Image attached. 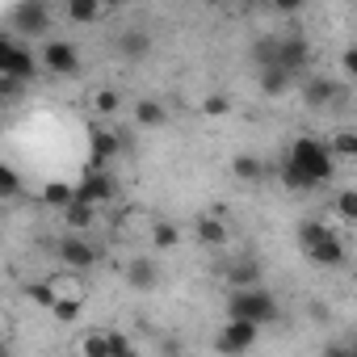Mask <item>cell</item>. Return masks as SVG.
Segmentation results:
<instances>
[{
    "label": "cell",
    "mask_w": 357,
    "mask_h": 357,
    "mask_svg": "<svg viewBox=\"0 0 357 357\" xmlns=\"http://www.w3.org/2000/svg\"><path fill=\"white\" fill-rule=\"evenodd\" d=\"M286 164L298 168L311 185H328V181H332V172H336V155H332V147L319 143V139H311V135H303V139L290 143Z\"/></svg>",
    "instance_id": "6da1fadb"
},
{
    "label": "cell",
    "mask_w": 357,
    "mask_h": 357,
    "mask_svg": "<svg viewBox=\"0 0 357 357\" xmlns=\"http://www.w3.org/2000/svg\"><path fill=\"white\" fill-rule=\"evenodd\" d=\"M227 319H248V324H273L278 319V298L269 294V290H261V286H252V290H231V298H227Z\"/></svg>",
    "instance_id": "7a4b0ae2"
},
{
    "label": "cell",
    "mask_w": 357,
    "mask_h": 357,
    "mask_svg": "<svg viewBox=\"0 0 357 357\" xmlns=\"http://www.w3.org/2000/svg\"><path fill=\"white\" fill-rule=\"evenodd\" d=\"M34 72H38V68H34V51H30L22 38H13V34L0 38V76L30 84V80H34Z\"/></svg>",
    "instance_id": "3957f363"
},
{
    "label": "cell",
    "mask_w": 357,
    "mask_h": 357,
    "mask_svg": "<svg viewBox=\"0 0 357 357\" xmlns=\"http://www.w3.org/2000/svg\"><path fill=\"white\" fill-rule=\"evenodd\" d=\"M118 198V185H114V176L105 172V168H97V164H89V172L76 181V202H84V206H93V211H101L105 202H114Z\"/></svg>",
    "instance_id": "277c9868"
},
{
    "label": "cell",
    "mask_w": 357,
    "mask_h": 357,
    "mask_svg": "<svg viewBox=\"0 0 357 357\" xmlns=\"http://www.w3.org/2000/svg\"><path fill=\"white\" fill-rule=\"evenodd\" d=\"M38 68H47L51 76H76V72H80V51H76V43H68V38L43 43Z\"/></svg>",
    "instance_id": "5b68a950"
},
{
    "label": "cell",
    "mask_w": 357,
    "mask_h": 357,
    "mask_svg": "<svg viewBox=\"0 0 357 357\" xmlns=\"http://www.w3.org/2000/svg\"><path fill=\"white\" fill-rule=\"evenodd\" d=\"M257 324H248V319H227L223 328H219V336H215V349L223 353V357H240V353H248L252 344H257Z\"/></svg>",
    "instance_id": "8992f818"
},
{
    "label": "cell",
    "mask_w": 357,
    "mask_h": 357,
    "mask_svg": "<svg viewBox=\"0 0 357 357\" xmlns=\"http://www.w3.org/2000/svg\"><path fill=\"white\" fill-rule=\"evenodd\" d=\"M97 257H101V252H97L84 236H76V231H68V236L59 240V261L68 265V273H84V269H93Z\"/></svg>",
    "instance_id": "52a82bcc"
},
{
    "label": "cell",
    "mask_w": 357,
    "mask_h": 357,
    "mask_svg": "<svg viewBox=\"0 0 357 357\" xmlns=\"http://www.w3.org/2000/svg\"><path fill=\"white\" fill-rule=\"evenodd\" d=\"M307 63H311V47H307V38H303V34H278V72L298 76Z\"/></svg>",
    "instance_id": "ba28073f"
},
{
    "label": "cell",
    "mask_w": 357,
    "mask_h": 357,
    "mask_svg": "<svg viewBox=\"0 0 357 357\" xmlns=\"http://www.w3.org/2000/svg\"><path fill=\"white\" fill-rule=\"evenodd\" d=\"M9 22H13L22 34H47L51 9L43 5V0H34V5H17V9H9Z\"/></svg>",
    "instance_id": "9c48e42d"
},
{
    "label": "cell",
    "mask_w": 357,
    "mask_h": 357,
    "mask_svg": "<svg viewBox=\"0 0 357 357\" xmlns=\"http://www.w3.org/2000/svg\"><path fill=\"white\" fill-rule=\"evenodd\" d=\"M340 93H344V89H340L332 76H307V80H303V105H311V109L332 105Z\"/></svg>",
    "instance_id": "30bf717a"
},
{
    "label": "cell",
    "mask_w": 357,
    "mask_h": 357,
    "mask_svg": "<svg viewBox=\"0 0 357 357\" xmlns=\"http://www.w3.org/2000/svg\"><path fill=\"white\" fill-rule=\"evenodd\" d=\"M194 236H198L206 248H223V244L231 240V227H227V219H219V215H198Z\"/></svg>",
    "instance_id": "8fae6325"
},
{
    "label": "cell",
    "mask_w": 357,
    "mask_h": 357,
    "mask_svg": "<svg viewBox=\"0 0 357 357\" xmlns=\"http://www.w3.org/2000/svg\"><path fill=\"white\" fill-rule=\"evenodd\" d=\"M89 151H93V164L105 168V164L122 151V135H118V130H93V135H89Z\"/></svg>",
    "instance_id": "7c38bea8"
},
{
    "label": "cell",
    "mask_w": 357,
    "mask_h": 357,
    "mask_svg": "<svg viewBox=\"0 0 357 357\" xmlns=\"http://www.w3.org/2000/svg\"><path fill=\"white\" fill-rule=\"evenodd\" d=\"M135 126H143V130L168 126V105H160L155 97H139L135 101Z\"/></svg>",
    "instance_id": "4fadbf2b"
},
{
    "label": "cell",
    "mask_w": 357,
    "mask_h": 357,
    "mask_svg": "<svg viewBox=\"0 0 357 357\" xmlns=\"http://www.w3.org/2000/svg\"><path fill=\"white\" fill-rule=\"evenodd\" d=\"M151 51V34L147 30H122L118 34V55L122 59H143Z\"/></svg>",
    "instance_id": "5bb4252c"
},
{
    "label": "cell",
    "mask_w": 357,
    "mask_h": 357,
    "mask_svg": "<svg viewBox=\"0 0 357 357\" xmlns=\"http://www.w3.org/2000/svg\"><path fill=\"white\" fill-rule=\"evenodd\" d=\"M336 236V227H328L324 219H303L298 223V248L303 252H311L315 244H324V240H332Z\"/></svg>",
    "instance_id": "9a60e30c"
},
{
    "label": "cell",
    "mask_w": 357,
    "mask_h": 357,
    "mask_svg": "<svg viewBox=\"0 0 357 357\" xmlns=\"http://www.w3.org/2000/svg\"><path fill=\"white\" fill-rule=\"evenodd\" d=\"M307 261H315V265H324V269H336V265H344V244H340V236H332V240L315 244V248L307 252Z\"/></svg>",
    "instance_id": "2e32d148"
},
{
    "label": "cell",
    "mask_w": 357,
    "mask_h": 357,
    "mask_svg": "<svg viewBox=\"0 0 357 357\" xmlns=\"http://www.w3.org/2000/svg\"><path fill=\"white\" fill-rule=\"evenodd\" d=\"M155 261H147V257H135L130 265H126V282L135 286V290H151L155 286Z\"/></svg>",
    "instance_id": "e0dca14e"
},
{
    "label": "cell",
    "mask_w": 357,
    "mask_h": 357,
    "mask_svg": "<svg viewBox=\"0 0 357 357\" xmlns=\"http://www.w3.org/2000/svg\"><path fill=\"white\" fill-rule=\"evenodd\" d=\"M43 202H47L51 211H68V206L76 202V185H68V181H47V185H43Z\"/></svg>",
    "instance_id": "ac0fdd59"
},
{
    "label": "cell",
    "mask_w": 357,
    "mask_h": 357,
    "mask_svg": "<svg viewBox=\"0 0 357 357\" xmlns=\"http://www.w3.org/2000/svg\"><path fill=\"white\" fill-rule=\"evenodd\" d=\"M101 5L97 0H68V22H76V26H93V22H101Z\"/></svg>",
    "instance_id": "d6986e66"
},
{
    "label": "cell",
    "mask_w": 357,
    "mask_h": 357,
    "mask_svg": "<svg viewBox=\"0 0 357 357\" xmlns=\"http://www.w3.org/2000/svg\"><path fill=\"white\" fill-rule=\"evenodd\" d=\"M231 172L240 176V181H261V176L269 172V164H265L261 155H236V160H231Z\"/></svg>",
    "instance_id": "ffe728a7"
},
{
    "label": "cell",
    "mask_w": 357,
    "mask_h": 357,
    "mask_svg": "<svg viewBox=\"0 0 357 357\" xmlns=\"http://www.w3.org/2000/svg\"><path fill=\"white\" fill-rule=\"evenodd\" d=\"M93 219H97V211H93V206H84V202H72V206L63 211V223H68V231H76V236H80V231H89V227H93Z\"/></svg>",
    "instance_id": "44dd1931"
},
{
    "label": "cell",
    "mask_w": 357,
    "mask_h": 357,
    "mask_svg": "<svg viewBox=\"0 0 357 357\" xmlns=\"http://www.w3.org/2000/svg\"><path fill=\"white\" fill-rule=\"evenodd\" d=\"M257 278H261V269H257L252 261H236V265H227V282H231L236 290H252Z\"/></svg>",
    "instance_id": "7402d4cb"
},
{
    "label": "cell",
    "mask_w": 357,
    "mask_h": 357,
    "mask_svg": "<svg viewBox=\"0 0 357 357\" xmlns=\"http://www.w3.org/2000/svg\"><path fill=\"white\" fill-rule=\"evenodd\" d=\"M80 353H84V357H114V328H105V332H89Z\"/></svg>",
    "instance_id": "603a6c76"
},
{
    "label": "cell",
    "mask_w": 357,
    "mask_h": 357,
    "mask_svg": "<svg viewBox=\"0 0 357 357\" xmlns=\"http://www.w3.org/2000/svg\"><path fill=\"white\" fill-rule=\"evenodd\" d=\"M26 294H30V303H34V307H43V311H55V307H59V294H55L51 278H47V282H34Z\"/></svg>",
    "instance_id": "cb8c5ba5"
},
{
    "label": "cell",
    "mask_w": 357,
    "mask_h": 357,
    "mask_svg": "<svg viewBox=\"0 0 357 357\" xmlns=\"http://www.w3.org/2000/svg\"><path fill=\"white\" fill-rule=\"evenodd\" d=\"M328 147H332L336 160H357V130H336Z\"/></svg>",
    "instance_id": "d4e9b609"
},
{
    "label": "cell",
    "mask_w": 357,
    "mask_h": 357,
    "mask_svg": "<svg viewBox=\"0 0 357 357\" xmlns=\"http://www.w3.org/2000/svg\"><path fill=\"white\" fill-rule=\"evenodd\" d=\"M278 176H282V185H286V190H294V194H311V190H315L307 176H303L298 168H290V164H282V168H278Z\"/></svg>",
    "instance_id": "484cf974"
},
{
    "label": "cell",
    "mask_w": 357,
    "mask_h": 357,
    "mask_svg": "<svg viewBox=\"0 0 357 357\" xmlns=\"http://www.w3.org/2000/svg\"><path fill=\"white\" fill-rule=\"evenodd\" d=\"M290 72H278V68H269V72H261V89L269 93V97H278V93H286L290 89Z\"/></svg>",
    "instance_id": "4316f807"
},
{
    "label": "cell",
    "mask_w": 357,
    "mask_h": 357,
    "mask_svg": "<svg viewBox=\"0 0 357 357\" xmlns=\"http://www.w3.org/2000/svg\"><path fill=\"white\" fill-rule=\"evenodd\" d=\"M336 215L344 223H357V190H336Z\"/></svg>",
    "instance_id": "83f0119b"
},
{
    "label": "cell",
    "mask_w": 357,
    "mask_h": 357,
    "mask_svg": "<svg viewBox=\"0 0 357 357\" xmlns=\"http://www.w3.org/2000/svg\"><path fill=\"white\" fill-rule=\"evenodd\" d=\"M0 194H5V202H13L17 194H22V176H17V168H0Z\"/></svg>",
    "instance_id": "f1b7e54d"
},
{
    "label": "cell",
    "mask_w": 357,
    "mask_h": 357,
    "mask_svg": "<svg viewBox=\"0 0 357 357\" xmlns=\"http://www.w3.org/2000/svg\"><path fill=\"white\" fill-rule=\"evenodd\" d=\"M151 240H155V248H172L176 240H181V227H176V223H155Z\"/></svg>",
    "instance_id": "f546056e"
},
{
    "label": "cell",
    "mask_w": 357,
    "mask_h": 357,
    "mask_svg": "<svg viewBox=\"0 0 357 357\" xmlns=\"http://www.w3.org/2000/svg\"><path fill=\"white\" fill-rule=\"evenodd\" d=\"M93 105H97V114H114V109L122 105V97H118L114 89H97V93H93Z\"/></svg>",
    "instance_id": "4dcf8cb0"
},
{
    "label": "cell",
    "mask_w": 357,
    "mask_h": 357,
    "mask_svg": "<svg viewBox=\"0 0 357 357\" xmlns=\"http://www.w3.org/2000/svg\"><path fill=\"white\" fill-rule=\"evenodd\" d=\"M227 109H231V101H227L223 93H215V97H206V101H202V114H211V118H223Z\"/></svg>",
    "instance_id": "1f68e13d"
},
{
    "label": "cell",
    "mask_w": 357,
    "mask_h": 357,
    "mask_svg": "<svg viewBox=\"0 0 357 357\" xmlns=\"http://www.w3.org/2000/svg\"><path fill=\"white\" fill-rule=\"evenodd\" d=\"M51 315H55V319H63V324H72V319L80 315V298H68V303H59Z\"/></svg>",
    "instance_id": "d6a6232c"
},
{
    "label": "cell",
    "mask_w": 357,
    "mask_h": 357,
    "mask_svg": "<svg viewBox=\"0 0 357 357\" xmlns=\"http://www.w3.org/2000/svg\"><path fill=\"white\" fill-rule=\"evenodd\" d=\"M114 357H143V353L126 340V332H114Z\"/></svg>",
    "instance_id": "836d02e7"
},
{
    "label": "cell",
    "mask_w": 357,
    "mask_h": 357,
    "mask_svg": "<svg viewBox=\"0 0 357 357\" xmlns=\"http://www.w3.org/2000/svg\"><path fill=\"white\" fill-rule=\"evenodd\" d=\"M340 72H344L349 80H357V47H344V55H340Z\"/></svg>",
    "instance_id": "e575fe53"
},
{
    "label": "cell",
    "mask_w": 357,
    "mask_h": 357,
    "mask_svg": "<svg viewBox=\"0 0 357 357\" xmlns=\"http://www.w3.org/2000/svg\"><path fill=\"white\" fill-rule=\"evenodd\" d=\"M22 89H26L22 80H9V76H0V97H9V101H13V97H17Z\"/></svg>",
    "instance_id": "d590c367"
},
{
    "label": "cell",
    "mask_w": 357,
    "mask_h": 357,
    "mask_svg": "<svg viewBox=\"0 0 357 357\" xmlns=\"http://www.w3.org/2000/svg\"><path fill=\"white\" fill-rule=\"evenodd\" d=\"M324 357H353V344H336V340H332V344L324 349Z\"/></svg>",
    "instance_id": "8d00e7d4"
},
{
    "label": "cell",
    "mask_w": 357,
    "mask_h": 357,
    "mask_svg": "<svg viewBox=\"0 0 357 357\" xmlns=\"http://www.w3.org/2000/svg\"><path fill=\"white\" fill-rule=\"evenodd\" d=\"M353 357H357V344H353Z\"/></svg>",
    "instance_id": "74e56055"
}]
</instances>
